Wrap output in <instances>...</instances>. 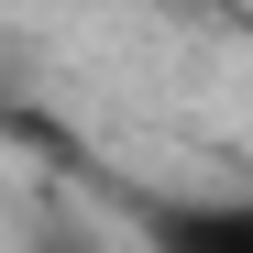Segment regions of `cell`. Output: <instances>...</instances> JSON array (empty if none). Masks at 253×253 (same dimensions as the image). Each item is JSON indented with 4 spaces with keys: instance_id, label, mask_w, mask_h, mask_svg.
<instances>
[{
    "instance_id": "1",
    "label": "cell",
    "mask_w": 253,
    "mask_h": 253,
    "mask_svg": "<svg viewBox=\"0 0 253 253\" xmlns=\"http://www.w3.org/2000/svg\"><path fill=\"white\" fill-rule=\"evenodd\" d=\"M165 242H176V253H253V231H242V220H176Z\"/></svg>"
}]
</instances>
